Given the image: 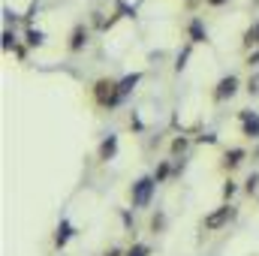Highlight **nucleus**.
Returning a JSON list of instances; mask_svg holds the SVG:
<instances>
[{
  "mask_svg": "<svg viewBox=\"0 0 259 256\" xmlns=\"http://www.w3.org/2000/svg\"><path fill=\"white\" fill-rule=\"evenodd\" d=\"M94 100H97L103 109H115V106L121 103L118 81H112V78H100V81L94 84Z\"/></svg>",
  "mask_w": 259,
  "mask_h": 256,
  "instance_id": "f257e3e1",
  "label": "nucleus"
},
{
  "mask_svg": "<svg viewBox=\"0 0 259 256\" xmlns=\"http://www.w3.org/2000/svg\"><path fill=\"white\" fill-rule=\"evenodd\" d=\"M154 190H157V178L154 175H145V178H139L136 184H133V208H148L151 205V199H154Z\"/></svg>",
  "mask_w": 259,
  "mask_h": 256,
  "instance_id": "f03ea898",
  "label": "nucleus"
},
{
  "mask_svg": "<svg viewBox=\"0 0 259 256\" xmlns=\"http://www.w3.org/2000/svg\"><path fill=\"white\" fill-rule=\"evenodd\" d=\"M235 214H238V211H235V205H229V202H226V205L214 208V211H211V214H208V217L202 220V226H205L208 232H217V229L229 226V223L235 220Z\"/></svg>",
  "mask_w": 259,
  "mask_h": 256,
  "instance_id": "7ed1b4c3",
  "label": "nucleus"
},
{
  "mask_svg": "<svg viewBox=\"0 0 259 256\" xmlns=\"http://www.w3.org/2000/svg\"><path fill=\"white\" fill-rule=\"evenodd\" d=\"M238 94V75H223L220 81H217V88H214V100L217 103H226V100H232Z\"/></svg>",
  "mask_w": 259,
  "mask_h": 256,
  "instance_id": "20e7f679",
  "label": "nucleus"
},
{
  "mask_svg": "<svg viewBox=\"0 0 259 256\" xmlns=\"http://www.w3.org/2000/svg\"><path fill=\"white\" fill-rule=\"evenodd\" d=\"M238 121H241V133L247 139H259V115L256 112H238Z\"/></svg>",
  "mask_w": 259,
  "mask_h": 256,
  "instance_id": "39448f33",
  "label": "nucleus"
},
{
  "mask_svg": "<svg viewBox=\"0 0 259 256\" xmlns=\"http://www.w3.org/2000/svg\"><path fill=\"white\" fill-rule=\"evenodd\" d=\"M88 36H91V30L84 24H75L72 33H69V52H81L88 46Z\"/></svg>",
  "mask_w": 259,
  "mask_h": 256,
  "instance_id": "423d86ee",
  "label": "nucleus"
},
{
  "mask_svg": "<svg viewBox=\"0 0 259 256\" xmlns=\"http://www.w3.org/2000/svg\"><path fill=\"white\" fill-rule=\"evenodd\" d=\"M244 157H247V151H244V148H229V151L223 154V166L232 172V169H238V166L244 163Z\"/></svg>",
  "mask_w": 259,
  "mask_h": 256,
  "instance_id": "0eeeda50",
  "label": "nucleus"
},
{
  "mask_svg": "<svg viewBox=\"0 0 259 256\" xmlns=\"http://www.w3.org/2000/svg\"><path fill=\"white\" fill-rule=\"evenodd\" d=\"M139 81H142V72H130V75H124V78L118 81V94H121V100H127L130 94L136 91Z\"/></svg>",
  "mask_w": 259,
  "mask_h": 256,
  "instance_id": "6e6552de",
  "label": "nucleus"
},
{
  "mask_svg": "<svg viewBox=\"0 0 259 256\" xmlns=\"http://www.w3.org/2000/svg\"><path fill=\"white\" fill-rule=\"evenodd\" d=\"M115 154H118V136H106L100 145V160L109 163V160H115Z\"/></svg>",
  "mask_w": 259,
  "mask_h": 256,
  "instance_id": "1a4fd4ad",
  "label": "nucleus"
},
{
  "mask_svg": "<svg viewBox=\"0 0 259 256\" xmlns=\"http://www.w3.org/2000/svg\"><path fill=\"white\" fill-rule=\"evenodd\" d=\"M69 238H72V226H69V220H61L58 232H55V247H66Z\"/></svg>",
  "mask_w": 259,
  "mask_h": 256,
  "instance_id": "9d476101",
  "label": "nucleus"
},
{
  "mask_svg": "<svg viewBox=\"0 0 259 256\" xmlns=\"http://www.w3.org/2000/svg\"><path fill=\"white\" fill-rule=\"evenodd\" d=\"M190 151V139L187 136H175L172 139V157H184Z\"/></svg>",
  "mask_w": 259,
  "mask_h": 256,
  "instance_id": "9b49d317",
  "label": "nucleus"
},
{
  "mask_svg": "<svg viewBox=\"0 0 259 256\" xmlns=\"http://www.w3.org/2000/svg\"><path fill=\"white\" fill-rule=\"evenodd\" d=\"M190 39H193V42H205V39H208L202 18H193V21H190Z\"/></svg>",
  "mask_w": 259,
  "mask_h": 256,
  "instance_id": "f8f14e48",
  "label": "nucleus"
},
{
  "mask_svg": "<svg viewBox=\"0 0 259 256\" xmlns=\"http://www.w3.org/2000/svg\"><path fill=\"white\" fill-rule=\"evenodd\" d=\"M175 175V166H169V160H163L157 169H154V178H157V184H163L166 178H172Z\"/></svg>",
  "mask_w": 259,
  "mask_h": 256,
  "instance_id": "ddd939ff",
  "label": "nucleus"
},
{
  "mask_svg": "<svg viewBox=\"0 0 259 256\" xmlns=\"http://www.w3.org/2000/svg\"><path fill=\"white\" fill-rule=\"evenodd\" d=\"M244 46L247 49H253V46H259V18L247 27V33H244Z\"/></svg>",
  "mask_w": 259,
  "mask_h": 256,
  "instance_id": "4468645a",
  "label": "nucleus"
},
{
  "mask_svg": "<svg viewBox=\"0 0 259 256\" xmlns=\"http://www.w3.org/2000/svg\"><path fill=\"white\" fill-rule=\"evenodd\" d=\"M24 39H27V46H33V49H36V46H42V42H46V33H42V30H36V27H30V30L24 33Z\"/></svg>",
  "mask_w": 259,
  "mask_h": 256,
  "instance_id": "2eb2a0df",
  "label": "nucleus"
},
{
  "mask_svg": "<svg viewBox=\"0 0 259 256\" xmlns=\"http://www.w3.org/2000/svg\"><path fill=\"white\" fill-rule=\"evenodd\" d=\"M12 49H18V36H15V30H3V52H12Z\"/></svg>",
  "mask_w": 259,
  "mask_h": 256,
  "instance_id": "dca6fc26",
  "label": "nucleus"
},
{
  "mask_svg": "<svg viewBox=\"0 0 259 256\" xmlns=\"http://www.w3.org/2000/svg\"><path fill=\"white\" fill-rule=\"evenodd\" d=\"M244 193H250V196L259 193V172H250V178H247V184H244Z\"/></svg>",
  "mask_w": 259,
  "mask_h": 256,
  "instance_id": "f3484780",
  "label": "nucleus"
},
{
  "mask_svg": "<svg viewBox=\"0 0 259 256\" xmlns=\"http://www.w3.org/2000/svg\"><path fill=\"white\" fill-rule=\"evenodd\" d=\"M163 226H166V214L160 211V214H154V220H151V229H154V232H163Z\"/></svg>",
  "mask_w": 259,
  "mask_h": 256,
  "instance_id": "a211bd4d",
  "label": "nucleus"
},
{
  "mask_svg": "<svg viewBox=\"0 0 259 256\" xmlns=\"http://www.w3.org/2000/svg\"><path fill=\"white\" fill-rule=\"evenodd\" d=\"M247 94H250V97H259V72L250 75V81H247Z\"/></svg>",
  "mask_w": 259,
  "mask_h": 256,
  "instance_id": "6ab92c4d",
  "label": "nucleus"
},
{
  "mask_svg": "<svg viewBox=\"0 0 259 256\" xmlns=\"http://www.w3.org/2000/svg\"><path fill=\"white\" fill-rule=\"evenodd\" d=\"M151 250H148V244H133L127 250V256H148Z\"/></svg>",
  "mask_w": 259,
  "mask_h": 256,
  "instance_id": "aec40b11",
  "label": "nucleus"
},
{
  "mask_svg": "<svg viewBox=\"0 0 259 256\" xmlns=\"http://www.w3.org/2000/svg\"><path fill=\"white\" fill-rule=\"evenodd\" d=\"M235 190H238V187H235V181H226V184H223V199H232Z\"/></svg>",
  "mask_w": 259,
  "mask_h": 256,
  "instance_id": "412c9836",
  "label": "nucleus"
},
{
  "mask_svg": "<svg viewBox=\"0 0 259 256\" xmlns=\"http://www.w3.org/2000/svg\"><path fill=\"white\" fill-rule=\"evenodd\" d=\"M247 66H250V69H259V46H256V52L247 55Z\"/></svg>",
  "mask_w": 259,
  "mask_h": 256,
  "instance_id": "4be33fe9",
  "label": "nucleus"
},
{
  "mask_svg": "<svg viewBox=\"0 0 259 256\" xmlns=\"http://www.w3.org/2000/svg\"><path fill=\"white\" fill-rule=\"evenodd\" d=\"M187 58H190V49H184V52H181V55H178V64H175V69H178V72H181V69H184V61H187Z\"/></svg>",
  "mask_w": 259,
  "mask_h": 256,
  "instance_id": "5701e85b",
  "label": "nucleus"
},
{
  "mask_svg": "<svg viewBox=\"0 0 259 256\" xmlns=\"http://www.w3.org/2000/svg\"><path fill=\"white\" fill-rule=\"evenodd\" d=\"M196 142H208V145H214V142H217V136H214V133H205V136H199Z\"/></svg>",
  "mask_w": 259,
  "mask_h": 256,
  "instance_id": "b1692460",
  "label": "nucleus"
},
{
  "mask_svg": "<svg viewBox=\"0 0 259 256\" xmlns=\"http://www.w3.org/2000/svg\"><path fill=\"white\" fill-rule=\"evenodd\" d=\"M121 220H124L127 229H133V217H130V211H121Z\"/></svg>",
  "mask_w": 259,
  "mask_h": 256,
  "instance_id": "393cba45",
  "label": "nucleus"
},
{
  "mask_svg": "<svg viewBox=\"0 0 259 256\" xmlns=\"http://www.w3.org/2000/svg\"><path fill=\"white\" fill-rule=\"evenodd\" d=\"M15 21H18V15H15V12H9V9H6V24H12V27H15Z\"/></svg>",
  "mask_w": 259,
  "mask_h": 256,
  "instance_id": "a878e982",
  "label": "nucleus"
},
{
  "mask_svg": "<svg viewBox=\"0 0 259 256\" xmlns=\"http://www.w3.org/2000/svg\"><path fill=\"white\" fill-rule=\"evenodd\" d=\"M103 256H124V253H121L118 247H109V250H106V253H103Z\"/></svg>",
  "mask_w": 259,
  "mask_h": 256,
  "instance_id": "bb28decb",
  "label": "nucleus"
},
{
  "mask_svg": "<svg viewBox=\"0 0 259 256\" xmlns=\"http://www.w3.org/2000/svg\"><path fill=\"white\" fill-rule=\"evenodd\" d=\"M208 6H223V3H229V0H205Z\"/></svg>",
  "mask_w": 259,
  "mask_h": 256,
  "instance_id": "cd10ccee",
  "label": "nucleus"
}]
</instances>
